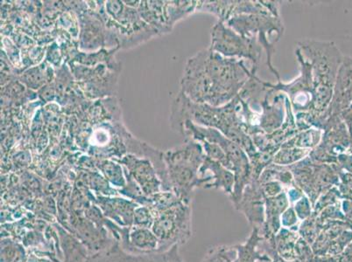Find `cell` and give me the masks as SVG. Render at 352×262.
<instances>
[{
    "label": "cell",
    "instance_id": "cell-1",
    "mask_svg": "<svg viewBox=\"0 0 352 262\" xmlns=\"http://www.w3.org/2000/svg\"><path fill=\"white\" fill-rule=\"evenodd\" d=\"M254 75L256 72L246 68L245 60L203 50L188 60L182 93L197 104L219 107L232 102Z\"/></svg>",
    "mask_w": 352,
    "mask_h": 262
},
{
    "label": "cell",
    "instance_id": "cell-2",
    "mask_svg": "<svg viewBox=\"0 0 352 262\" xmlns=\"http://www.w3.org/2000/svg\"><path fill=\"white\" fill-rule=\"evenodd\" d=\"M311 66L314 95L311 110L314 120L325 121L333 97V88L344 56L331 41L304 40L297 47Z\"/></svg>",
    "mask_w": 352,
    "mask_h": 262
},
{
    "label": "cell",
    "instance_id": "cell-3",
    "mask_svg": "<svg viewBox=\"0 0 352 262\" xmlns=\"http://www.w3.org/2000/svg\"><path fill=\"white\" fill-rule=\"evenodd\" d=\"M152 231L161 242L162 252L186 244L192 235L190 204L180 202L156 214Z\"/></svg>",
    "mask_w": 352,
    "mask_h": 262
},
{
    "label": "cell",
    "instance_id": "cell-4",
    "mask_svg": "<svg viewBox=\"0 0 352 262\" xmlns=\"http://www.w3.org/2000/svg\"><path fill=\"white\" fill-rule=\"evenodd\" d=\"M228 27L244 37H256L263 47L267 56V65L272 73L280 82L279 73L272 64L274 47L268 37L275 34L278 38L283 36L284 25L280 16L273 14H241L235 16L227 21Z\"/></svg>",
    "mask_w": 352,
    "mask_h": 262
},
{
    "label": "cell",
    "instance_id": "cell-5",
    "mask_svg": "<svg viewBox=\"0 0 352 262\" xmlns=\"http://www.w3.org/2000/svg\"><path fill=\"white\" fill-rule=\"evenodd\" d=\"M210 49L226 58L248 59L252 71L257 72L262 47L256 37H244L219 21L211 29Z\"/></svg>",
    "mask_w": 352,
    "mask_h": 262
},
{
    "label": "cell",
    "instance_id": "cell-6",
    "mask_svg": "<svg viewBox=\"0 0 352 262\" xmlns=\"http://www.w3.org/2000/svg\"><path fill=\"white\" fill-rule=\"evenodd\" d=\"M296 56L300 64V75L298 78L289 84L278 82V84L274 85L263 82V85L275 91L287 93L289 95L287 98L297 114L307 113L311 110L314 95L311 66L298 49L296 50Z\"/></svg>",
    "mask_w": 352,
    "mask_h": 262
},
{
    "label": "cell",
    "instance_id": "cell-7",
    "mask_svg": "<svg viewBox=\"0 0 352 262\" xmlns=\"http://www.w3.org/2000/svg\"><path fill=\"white\" fill-rule=\"evenodd\" d=\"M86 262H185L179 252V246L165 252L140 254L127 252L114 241L104 250L89 255Z\"/></svg>",
    "mask_w": 352,
    "mask_h": 262
},
{
    "label": "cell",
    "instance_id": "cell-8",
    "mask_svg": "<svg viewBox=\"0 0 352 262\" xmlns=\"http://www.w3.org/2000/svg\"><path fill=\"white\" fill-rule=\"evenodd\" d=\"M351 104H352V58L350 56H344L336 78L333 97L326 113L325 120L328 117H338Z\"/></svg>",
    "mask_w": 352,
    "mask_h": 262
},
{
    "label": "cell",
    "instance_id": "cell-9",
    "mask_svg": "<svg viewBox=\"0 0 352 262\" xmlns=\"http://www.w3.org/2000/svg\"><path fill=\"white\" fill-rule=\"evenodd\" d=\"M120 246L133 254H149L162 252L161 242L152 229L135 226L128 229L126 241Z\"/></svg>",
    "mask_w": 352,
    "mask_h": 262
},
{
    "label": "cell",
    "instance_id": "cell-10",
    "mask_svg": "<svg viewBox=\"0 0 352 262\" xmlns=\"http://www.w3.org/2000/svg\"><path fill=\"white\" fill-rule=\"evenodd\" d=\"M99 207L105 218L113 222L120 228H131L133 225L136 204L123 199H103L99 200Z\"/></svg>",
    "mask_w": 352,
    "mask_h": 262
},
{
    "label": "cell",
    "instance_id": "cell-11",
    "mask_svg": "<svg viewBox=\"0 0 352 262\" xmlns=\"http://www.w3.org/2000/svg\"><path fill=\"white\" fill-rule=\"evenodd\" d=\"M309 149L281 148L274 156V163L277 165H289L302 160L310 153Z\"/></svg>",
    "mask_w": 352,
    "mask_h": 262
},
{
    "label": "cell",
    "instance_id": "cell-12",
    "mask_svg": "<svg viewBox=\"0 0 352 262\" xmlns=\"http://www.w3.org/2000/svg\"><path fill=\"white\" fill-rule=\"evenodd\" d=\"M8 241L3 239L1 242V262H25L27 255L24 248L17 243Z\"/></svg>",
    "mask_w": 352,
    "mask_h": 262
},
{
    "label": "cell",
    "instance_id": "cell-13",
    "mask_svg": "<svg viewBox=\"0 0 352 262\" xmlns=\"http://www.w3.org/2000/svg\"><path fill=\"white\" fill-rule=\"evenodd\" d=\"M201 262H240L236 247H217L210 249Z\"/></svg>",
    "mask_w": 352,
    "mask_h": 262
},
{
    "label": "cell",
    "instance_id": "cell-14",
    "mask_svg": "<svg viewBox=\"0 0 352 262\" xmlns=\"http://www.w3.org/2000/svg\"><path fill=\"white\" fill-rule=\"evenodd\" d=\"M155 215L146 206H138L134 211L133 225L140 228H152Z\"/></svg>",
    "mask_w": 352,
    "mask_h": 262
}]
</instances>
